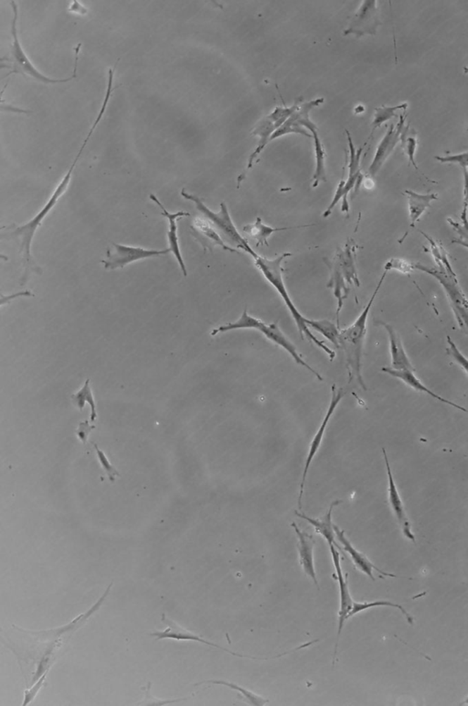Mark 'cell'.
<instances>
[{"label": "cell", "mask_w": 468, "mask_h": 706, "mask_svg": "<svg viewBox=\"0 0 468 706\" xmlns=\"http://www.w3.org/2000/svg\"><path fill=\"white\" fill-rule=\"evenodd\" d=\"M400 140H403V147L405 149L406 154L408 155L410 163H411L412 166L415 168V170L419 172V168L415 160L416 147H417V140H416L415 137H406L405 130H403L402 139Z\"/></svg>", "instance_id": "74e56055"}, {"label": "cell", "mask_w": 468, "mask_h": 706, "mask_svg": "<svg viewBox=\"0 0 468 706\" xmlns=\"http://www.w3.org/2000/svg\"><path fill=\"white\" fill-rule=\"evenodd\" d=\"M381 371L386 373V374L391 376V377L396 378L398 380L405 382L407 386L412 388L418 392H423L427 394L428 396L432 397L433 399L438 400V402L443 403V404L451 406V407L458 409L464 412V414H468V409L462 407V406L457 404V403L451 402V400L443 398V397L438 395L433 390L428 389L424 384L422 383V381L416 377L414 371H396L391 368H382Z\"/></svg>", "instance_id": "44dd1931"}, {"label": "cell", "mask_w": 468, "mask_h": 706, "mask_svg": "<svg viewBox=\"0 0 468 706\" xmlns=\"http://www.w3.org/2000/svg\"><path fill=\"white\" fill-rule=\"evenodd\" d=\"M182 197L185 198L186 200L194 202L196 209L200 211L204 215L205 218L212 223L214 228L219 231V233L223 235V240L231 244L232 247L236 249L244 250L250 256H252L253 259L258 256V254L251 247L250 244L248 243L246 238L239 233L234 223L232 222L230 213H229L228 207L225 203L221 204V210H220V212L214 213L205 206L201 198L189 194V192L185 191V189H182Z\"/></svg>", "instance_id": "52a82bcc"}, {"label": "cell", "mask_w": 468, "mask_h": 706, "mask_svg": "<svg viewBox=\"0 0 468 706\" xmlns=\"http://www.w3.org/2000/svg\"><path fill=\"white\" fill-rule=\"evenodd\" d=\"M382 454H384L385 464H386L388 475V498H389L391 510H393V514L396 516L398 524H399L400 530H402L403 536H405L407 540H411L412 543H415V535L414 531H412V524L411 521H410L408 515H407L405 507L403 505L402 497H400L399 491H398L396 481H394L393 472H391L389 459H388L386 450H385L384 448H382Z\"/></svg>", "instance_id": "4fadbf2b"}, {"label": "cell", "mask_w": 468, "mask_h": 706, "mask_svg": "<svg viewBox=\"0 0 468 706\" xmlns=\"http://www.w3.org/2000/svg\"><path fill=\"white\" fill-rule=\"evenodd\" d=\"M415 265L405 259L393 258L389 259L384 266V271H396L403 274L412 273L415 271Z\"/></svg>", "instance_id": "d590c367"}, {"label": "cell", "mask_w": 468, "mask_h": 706, "mask_svg": "<svg viewBox=\"0 0 468 706\" xmlns=\"http://www.w3.org/2000/svg\"><path fill=\"white\" fill-rule=\"evenodd\" d=\"M464 73H468V67H464Z\"/></svg>", "instance_id": "c3c4849f"}, {"label": "cell", "mask_w": 468, "mask_h": 706, "mask_svg": "<svg viewBox=\"0 0 468 706\" xmlns=\"http://www.w3.org/2000/svg\"><path fill=\"white\" fill-rule=\"evenodd\" d=\"M381 25L380 12L377 1L367 0L350 21V26L345 30L344 35H354L357 38L364 35H375L378 27Z\"/></svg>", "instance_id": "7c38bea8"}, {"label": "cell", "mask_w": 468, "mask_h": 706, "mask_svg": "<svg viewBox=\"0 0 468 706\" xmlns=\"http://www.w3.org/2000/svg\"><path fill=\"white\" fill-rule=\"evenodd\" d=\"M380 607H387L396 608V609L399 610L400 613L403 614V617H405L406 621L409 623L410 625H414L415 619L414 617L405 609L402 605L393 603V602L387 600H376L372 602H355L353 607V610L348 616V619H351L354 616L358 615V614L363 612V611L371 609V608Z\"/></svg>", "instance_id": "f1b7e54d"}, {"label": "cell", "mask_w": 468, "mask_h": 706, "mask_svg": "<svg viewBox=\"0 0 468 706\" xmlns=\"http://www.w3.org/2000/svg\"><path fill=\"white\" fill-rule=\"evenodd\" d=\"M283 122L275 121L270 115L267 118L263 119L260 122L259 126L253 131V135L260 136L259 145L257 147L256 151L251 155L249 163H248L247 172L253 167V163L258 156L261 154V152L264 151L265 147L267 144L269 140H271V137L273 134L283 125Z\"/></svg>", "instance_id": "d4e9b609"}, {"label": "cell", "mask_w": 468, "mask_h": 706, "mask_svg": "<svg viewBox=\"0 0 468 706\" xmlns=\"http://www.w3.org/2000/svg\"><path fill=\"white\" fill-rule=\"evenodd\" d=\"M94 428L96 427L89 426L88 421H85L84 423H80L76 435H77L78 438L85 445L87 444L89 435H90V433L94 429Z\"/></svg>", "instance_id": "7bdbcfd3"}, {"label": "cell", "mask_w": 468, "mask_h": 706, "mask_svg": "<svg viewBox=\"0 0 468 706\" xmlns=\"http://www.w3.org/2000/svg\"><path fill=\"white\" fill-rule=\"evenodd\" d=\"M330 553H331L333 564L336 571V578L338 581L339 588V625L338 636H336V643L335 645L334 658H333V665L335 664L336 653L339 638H341L342 629L344 628L345 622L348 620V616L353 610L354 601L351 597L350 588H348V574H344L341 568V553L336 546H330Z\"/></svg>", "instance_id": "30bf717a"}, {"label": "cell", "mask_w": 468, "mask_h": 706, "mask_svg": "<svg viewBox=\"0 0 468 706\" xmlns=\"http://www.w3.org/2000/svg\"><path fill=\"white\" fill-rule=\"evenodd\" d=\"M330 270H331V278H330L329 283H327V287L333 289V292H334L336 301H338L336 321H338V326L339 327V314L343 307L345 299L348 298L350 285H348L343 275L334 262L330 266Z\"/></svg>", "instance_id": "83f0119b"}, {"label": "cell", "mask_w": 468, "mask_h": 706, "mask_svg": "<svg viewBox=\"0 0 468 706\" xmlns=\"http://www.w3.org/2000/svg\"><path fill=\"white\" fill-rule=\"evenodd\" d=\"M94 448H96L98 459H99L101 464H102L103 469H105L107 476L112 482H114L116 476H119V473L115 470V467L110 464L108 459H107L106 454L101 451L96 445H94Z\"/></svg>", "instance_id": "f35d334b"}, {"label": "cell", "mask_w": 468, "mask_h": 706, "mask_svg": "<svg viewBox=\"0 0 468 706\" xmlns=\"http://www.w3.org/2000/svg\"><path fill=\"white\" fill-rule=\"evenodd\" d=\"M241 329H253L257 330V331L261 332L263 335L265 336L269 340L273 342L275 345H279V347L284 348L287 353L293 357L296 364L304 366L307 369L308 371L313 373L316 378L320 381H323L322 376L320 373L315 371L313 368H311L307 362L303 359L301 354L298 353V348L296 345L286 337V335L284 334L277 323H267L264 322V321L258 319L253 316H251L248 314L247 309L244 311L243 314L240 319L237 320L236 322L226 323L219 326L218 328L213 330L212 336H215L220 334V333H226L234 331V330H241Z\"/></svg>", "instance_id": "277c9868"}, {"label": "cell", "mask_w": 468, "mask_h": 706, "mask_svg": "<svg viewBox=\"0 0 468 706\" xmlns=\"http://www.w3.org/2000/svg\"><path fill=\"white\" fill-rule=\"evenodd\" d=\"M11 6L12 8V11H13V16H12L11 20V36H12V46H11V63L12 71L8 73L11 75V73H21V75L30 76L35 79L37 81L44 82V84H60V82H67L73 80L77 78V70H78V63L80 51H81L82 44H79L75 48V67H73V73L71 78H64V79H53L48 78L44 75H42L38 69L36 68L33 63L30 62L29 58H27L25 51H24L23 46L20 44V39H18V4L15 1L11 2Z\"/></svg>", "instance_id": "8992f818"}, {"label": "cell", "mask_w": 468, "mask_h": 706, "mask_svg": "<svg viewBox=\"0 0 468 706\" xmlns=\"http://www.w3.org/2000/svg\"><path fill=\"white\" fill-rule=\"evenodd\" d=\"M77 163H73L71 167L69 168L68 172L63 177L62 181L55 189L53 195L48 201V203L45 204L44 209H42L37 216H34L29 222L26 223L20 227L15 228L13 230L11 231V237H13L15 240H17L18 246H20L21 259H23V265L24 268V273L20 278V285H24L29 280L30 275L32 273L41 275L42 273V268L37 265L34 259L32 258V243L33 237L36 233L37 229L41 227L42 221L49 215V213L54 209L56 206L58 201L60 198L63 197L64 192L67 191L69 187L70 182H71L73 171L75 170V167Z\"/></svg>", "instance_id": "6da1fadb"}, {"label": "cell", "mask_w": 468, "mask_h": 706, "mask_svg": "<svg viewBox=\"0 0 468 706\" xmlns=\"http://www.w3.org/2000/svg\"><path fill=\"white\" fill-rule=\"evenodd\" d=\"M291 526L293 531H295L296 536L298 538V550L302 569L313 581L317 588L320 589L314 562V548L316 542H315L312 535L308 534L307 531H301L295 522H293Z\"/></svg>", "instance_id": "ac0fdd59"}, {"label": "cell", "mask_w": 468, "mask_h": 706, "mask_svg": "<svg viewBox=\"0 0 468 706\" xmlns=\"http://www.w3.org/2000/svg\"><path fill=\"white\" fill-rule=\"evenodd\" d=\"M436 159L441 163H457L460 164L463 169L467 170L468 168V151L457 155L445 156V157L436 156Z\"/></svg>", "instance_id": "ab89813d"}, {"label": "cell", "mask_w": 468, "mask_h": 706, "mask_svg": "<svg viewBox=\"0 0 468 706\" xmlns=\"http://www.w3.org/2000/svg\"><path fill=\"white\" fill-rule=\"evenodd\" d=\"M20 296H33V295H32V293H30V292H29V290H26V292H20L16 293V295H12L11 296H8V297L6 298L4 295H2L1 304L4 305L6 301L7 302L11 301V299L20 297Z\"/></svg>", "instance_id": "bcb514c9"}, {"label": "cell", "mask_w": 468, "mask_h": 706, "mask_svg": "<svg viewBox=\"0 0 468 706\" xmlns=\"http://www.w3.org/2000/svg\"><path fill=\"white\" fill-rule=\"evenodd\" d=\"M334 530L336 533V539L339 540V543L343 546L344 551L350 555L351 561L353 562L355 567L358 570H360L367 576H369L372 581H375L374 574H373V571H377L380 574L382 577H391V578H397V576L393 574L387 573V571H382L380 568L376 566L373 562L369 560L368 557L363 552L358 551L356 548L353 545V543L350 542V540L346 537L345 531L341 530L339 526L334 525Z\"/></svg>", "instance_id": "e0dca14e"}, {"label": "cell", "mask_w": 468, "mask_h": 706, "mask_svg": "<svg viewBox=\"0 0 468 706\" xmlns=\"http://www.w3.org/2000/svg\"><path fill=\"white\" fill-rule=\"evenodd\" d=\"M291 256L292 253H284L282 255L278 256L277 258L269 259L258 255L253 259H255L256 267L264 275L266 280L277 290L281 298L284 299V304L289 308L293 320H295L296 325L298 326L302 339H304V337L308 338V341L312 342L317 347H320V349H322L324 352L329 354L330 360H333L336 357L335 351L330 349L325 344V342L320 341V339H317L316 336L312 334L310 327L307 325L308 318L302 316L301 311L293 304L289 292H287L286 284H284L283 279L282 264L284 259Z\"/></svg>", "instance_id": "3957f363"}, {"label": "cell", "mask_w": 468, "mask_h": 706, "mask_svg": "<svg viewBox=\"0 0 468 706\" xmlns=\"http://www.w3.org/2000/svg\"><path fill=\"white\" fill-rule=\"evenodd\" d=\"M460 705H468V695L467 696L466 698H464V701L462 702Z\"/></svg>", "instance_id": "7dc6e473"}, {"label": "cell", "mask_w": 468, "mask_h": 706, "mask_svg": "<svg viewBox=\"0 0 468 706\" xmlns=\"http://www.w3.org/2000/svg\"><path fill=\"white\" fill-rule=\"evenodd\" d=\"M201 684H215V686H224L226 687H228V688L236 690V692L241 693V696H243V698L246 699V701L249 702L250 705H265V704H267V702H269V700L263 698L262 696L257 695H255V693L250 692L249 690L244 689L243 688V687L239 686L238 684L230 683V681H222V680L204 681H201V683L195 684V686H201Z\"/></svg>", "instance_id": "1f68e13d"}, {"label": "cell", "mask_w": 468, "mask_h": 706, "mask_svg": "<svg viewBox=\"0 0 468 706\" xmlns=\"http://www.w3.org/2000/svg\"><path fill=\"white\" fill-rule=\"evenodd\" d=\"M323 102L324 99H320L303 104L301 109L296 110L291 117H289L282 126L275 131L273 136L271 137V140H274L289 133H298L301 134V135L310 137V135H308L307 131L301 127H305L310 130L312 126H314L315 124L310 120L308 116H310V112L312 109L317 108V106Z\"/></svg>", "instance_id": "9a60e30c"}, {"label": "cell", "mask_w": 468, "mask_h": 706, "mask_svg": "<svg viewBox=\"0 0 468 706\" xmlns=\"http://www.w3.org/2000/svg\"><path fill=\"white\" fill-rule=\"evenodd\" d=\"M342 502H343V501L342 500L333 501L331 505H330L329 509V510H327L326 514L324 515L322 518L320 519L310 518V516L305 515V513L295 512V514L298 516V518L305 519V521H307L308 524L313 526V527L315 528V531H316V533L320 534L321 536H322L324 539L327 540V544H329V547L336 546V548L339 549V551H341V546L339 545L338 543H336L335 540L336 533L334 530V525H333L332 522V512L333 509H334L335 507L339 506V504H341Z\"/></svg>", "instance_id": "603a6c76"}, {"label": "cell", "mask_w": 468, "mask_h": 706, "mask_svg": "<svg viewBox=\"0 0 468 706\" xmlns=\"http://www.w3.org/2000/svg\"><path fill=\"white\" fill-rule=\"evenodd\" d=\"M48 671H46L45 674L42 675L41 678H39L38 683H36L37 684H35V686H33L32 689L26 690L25 701L23 702V705H29L30 702H32V700L35 698L37 693H38L39 690H41L42 684H44V681L46 679V677H47Z\"/></svg>", "instance_id": "b9f144b4"}, {"label": "cell", "mask_w": 468, "mask_h": 706, "mask_svg": "<svg viewBox=\"0 0 468 706\" xmlns=\"http://www.w3.org/2000/svg\"><path fill=\"white\" fill-rule=\"evenodd\" d=\"M355 256H356V243L354 241H348L344 249H339L334 259L335 264L338 266L339 271L343 275L346 281L350 286H360L359 277L357 274L356 264H355Z\"/></svg>", "instance_id": "7402d4cb"}, {"label": "cell", "mask_w": 468, "mask_h": 706, "mask_svg": "<svg viewBox=\"0 0 468 706\" xmlns=\"http://www.w3.org/2000/svg\"><path fill=\"white\" fill-rule=\"evenodd\" d=\"M405 118L406 115H400V121L397 124V126L391 124L389 130H387V133L385 134L384 139H382L380 145L378 147L372 163L369 168V173L371 174V176L374 177L378 173L382 165L386 161L391 152L393 151L397 143L402 139L403 132L405 130L403 128H405Z\"/></svg>", "instance_id": "2e32d148"}, {"label": "cell", "mask_w": 468, "mask_h": 706, "mask_svg": "<svg viewBox=\"0 0 468 706\" xmlns=\"http://www.w3.org/2000/svg\"><path fill=\"white\" fill-rule=\"evenodd\" d=\"M332 395L331 400H330L329 407L327 409V414L322 423L318 429L316 435H315L313 440H312L310 452H308L307 460H305L304 471H303L302 480L301 483V489H299V497H298V507L299 509H302V500L303 496H304V489L305 480H307V476L308 473V470L310 469L312 461H313L315 455L317 454V451L320 450L321 444H322L324 433L326 432L327 426H329L330 419L334 414L336 407L341 402L342 399L344 398L345 391L343 389H336V385H333L331 388Z\"/></svg>", "instance_id": "8fae6325"}, {"label": "cell", "mask_w": 468, "mask_h": 706, "mask_svg": "<svg viewBox=\"0 0 468 706\" xmlns=\"http://www.w3.org/2000/svg\"><path fill=\"white\" fill-rule=\"evenodd\" d=\"M405 194L408 198L410 219L411 225L415 227L422 215L429 209L433 201L438 199L436 194H420L414 191L406 190Z\"/></svg>", "instance_id": "4316f807"}, {"label": "cell", "mask_w": 468, "mask_h": 706, "mask_svg": "<svg viewBox=\"0 0 468 706\" xmlns=\"http://www.w3.org/2000/svg\"><path fill=\"white\" fill-rule=\"evenodd\" d=\"M171 252L170 249L162 250L145 249L143 247L125 246L112 243L111 249L106 252L107 259L102 261L106 270L115 271L123 268L137 261L166 256Z\"/></svg>", "instance_id": "9c48e42d"}, {"label": "cell", "mask_w": 468, "mask_h": 706, "mask_svg": "<svg viewBox=\"0 0 468 706\" xmlns=\"http://www.w3.org/2000/svg\"><path fill=\"white\" fill-rule=\"evenodd\" d=\"M151 683H148V687H146L145 690V699L142 702H140L139 705H164L167 704H175V702H179L184 699H177V700H166V701H162V700L157 699L152 696L151 695Z\"/></svg>", "instance_id": "60d3db41"}, {"label": "cell", "mask_w": 468, "mask_h": 706, "mask_svg": "<svg viewBox=\"0 0 468 706\" xmlns=\"http://www.w3.org/2000/svg\"><path fill=\"white\" fill-rule=\"evenodd\" d=\"M162 623L166 626V628L164 631H155L154 633H151L152 637L157 638V640H189L196 641V643H200L207 646L216 648L222 650V652L231 654L232 656L236 657V658L241 659H253V661H269V659H275L282 658V657L287 655V654H291L293 650H290V652H286L279 655L272 656V657H253L249 655H244V654H240L237 652H232V650L225 649V648L219 646L218 644L210 643V641L205 640V638L200 637L198 635H196L194 632L188 631L183 626L177 624L176 621L170 619L163 614L162 615Z\"/></svg>", "instance_id": "ba28073f"}, {"label": "cell", "mask_w": 468, "mask_h": 706, "mask_svg": "<svg viewBox=\"0 0 468 706\" xmlns=\"http://www.w3.org/2000/svg\"><path fill=\"white\" fill-rule=\"evenodd\" d=\"M379 325L384 326L386 330L390 340V351L391 357V369L396 371H415L414 366L410 361L405 348L398 335L396 329L389 323L379 322Z\"/></svg>", "instance_id": "cb8c5ba5"}, {"label": "cell", "mask_w": 468, "mask_h": 706, "mask_svg": "<svg viewBox=\"0 0 468 706\" xmlns=\"http://www.w3.org/2000/svg\"><path fill=\"white\" fill-rule=\"evenodd\" d=\"M415 268L439 281L448 295L455 319L462 331L468 335V299L461 288L450 262H436V267L415 264Z\"/></svg>", "instance_id": "5b68a950"}, {"label": "cell", "mask_w": 468, "mask_h": 706, "mask_svg": "<svg viewBox=\"0 0 468 706\" xmlns=\"http://www.w3.org/2000/svg\"><path fill=\"white\" fill-rule=\"evenodd\" d=\"M464 204H466L467 207L468 213V171L467 169H464Z\"/></svg>", "instance_id": "ee69618b"}, {"label": "cell", "mask_w": 468, "mask_h": 706, "mask_svg": "<svg viewBox=\"0 0 468 706\" xmlns=\"http://www.w3.org/2000/svg\"><path fill=\"white\" fill-rule=\"evenodd\" d=\"M149 197L161 209L162 216H164L167 219L168 228H170L167 231V241L168 244H170V249H171V252H173L174 256H175L179 267L182 268L183 275H184V277H186L188 276V272H186V265L184 261H183L182 253H180L177 222L180 218L191 216V213L183 212V211H179V212H177L176 213H171L165 209L163 204H161V202L158 199V197L155 194H151L149 195Z\"/></svg>", "instance_id": "d6986e66"}, {"label": "cell", "mask_w": 468, "mask_h": 706, "mask_svg": "<svg viewBox=\"0 0 468 706\" xmlns=\"http://www.w3.org/2000/svg\"><path fill=\"white\" fill-rule=\"evenodd\" d=\"M70 11L75 12V13L79 14H85L87 12V8L82 7L81 3H79L78 1H73V3H72L71 7H70Z\"/></svg>", "instance_id": "f6af8a7d"}, {"label": "cell", "mask_w": 468, "mask_h": 706, "mask_svg": "<svg viewBox=\"0 0 468 706\" xmlns=\"http://www.w3.org/2000/svg\"><path fill=\"white\" fill-rule=\"evenodd\" d=\"M386 274V271L382 274L378 286L376 287L372 298L369 299L368 304L364 308L362 313L360 314L353 325L348 326V328L341 330V335H339V347L342 348L345 353L350 381L355 378L364 390H367V387L364 383L362 369L363 347L367 334V320H368L373 302H374L376 296L384 283Z\"/></svg>", "instance_id": "7a4b0ae2"}, {"label": "cell", "mask_w": 468, "mask_h": 706, "mask_svg": "<svg viewBox=\"0 0 468 706\" xmlns=\"http://www.w3.org/2000/svg\"><path fill=\"white\" fill-rule=\"evenodd\" d=\"M191 229L197 240L203 243L204 247L216 246L231 253H240L238 249L225 243L219 231L208 219L197 218L191 223Z\"/></svg>", "instance_id": "ffe728a7"}, {"label": "cell", "mask_w": 468, "mask_h": 706, "mask_svg": "<svg viewBox=\"0 0 468 706\" xmlns=\"http://www.w3.org/2000/svg\"><path fill=\"white\" fill-rule=\"evenodd\" d=\"M307 325L310 328L314 329L315 331L320 333L321 335L325 336V337L329 342H331L333 345L336 347H339V335H341V329L338 326L334 325L332 322L329 320H310L307 319Z\"/></svg>", "instance_id": "4dcf8cb0"}, {"label": "cell", "mask_w": 468, "mask_h": 706, "mask_svg": "<svg viewBox=\"0 0 468 706\" xmlns=\"http://www.w3.org/2000/svg\"><path fill=\"white\" fill-rule=\"evenodd\" d=\"M72 403L79 409H84L85 402H88L91 406V421H96L97 418V412L96 407V402H94L93 393H91L90 388V380L85 381L84 388L75 395L72 396Z\"/></svg>", "instance_id": "d6a6232c"}, {"label": "cell", "mask_w": 468, "mask_h": 706, "mask_svg": "<svg viewBox=\"0 0 468 706\" xmlns=\"http://www.w3.org/2000/svg\"><path fill=\"white\" fill-rule=\"evenodd\" d=\"M446 339H448V344L449 345L448 354H450L452 359L454 360V361L457 363V365L460 366L468 376V359H467V357L461 353V351L458 349L457 345H455V342L452 340L450 336L448 335Z\"/></svg>", "instance_id": "8d00e7d4"}, {"label": "cell", "mask_w": 468, "mask_h": 706, "mask_svg": "<svg viewBox=\"0 0 468 706\" xmlns=\"http://www.w3.org/2000/svg\"><path fill=\"white\" fill-rule=\"evenodd\" d=\"M347 136L350 151V163H348V178L347 181L345 182L342 180L341 183H339V187L336 189L334 199H333V204H338L339 202L343 198L342 211L345 213L348 212V194H350V192L353 190L357 183L360 185L363 178L362 173L360 172V157H362L363 147L357 151L355 149L353 140H351L350 132L348 130Z\"/></svg>", "instance_id": "5bb4252c"}, {"label": "cell", "mask_w": 468, "mask_h": 706, "mask_svg": "<svg viewBox=\"0 0 468 706\" xmlns=\"http://www.w3.org/2000/svg\"><path fill=\"white\" fill-rule=\"evenodd\" d=\"M310 227V225H301L296 228H272L263 223L262 219L257 218L253 224L246 225L244 228V233L250 237L251 240L256 241L257 246H268V240L275 232L291 230V229Z\"/></svg>", "instance_id": "484cf974"}, {"label": "cell", "mask_w": 468, "mask_h": 706, "mask_svg": "<svg viewBox=\"0 0 468 706\" xmlns=\"http://www.w3.org/2000/svg\"><path fill=\"white\" fill-rule=\"evenodd\" d=\"M408 108V104L405 103L396 106H382L375 109L374 120H373V131L376 128H380L385 122L396 117L398 110H405Z\"/></svg>", "instance_id": "e575fe53"}, {"label": "cell", "mask_w": 468, "mask_h": 706, "mask_svg": "<svg viewBox=\"0 0 468 706\" xmlns=\"http://www.w3.org/2000/svg\"><path fill=\"white\" fill-rule=\"evenodd\" d=\"M468 213L467 207L466 204H464L463 211H462L460 216V222L454 221L451 218H448V221L450 224L455 232H457L460 237L457 238H453L452 243L460 244L462 247H467L468 249Z\"/></svg>", "instance_id": "836d02e7"}, {"label": "cell", "mask_w": 468, "mask_h": 706, "mask_svg": "<svg viewBox=\"0 0 468 706\" xmlns=\"http://www.w3.org/2000/svg\"><path fill=\"white\" fill-rule=\"evenodd\" d=\"M315 140V151H316V170L314 173L313 187L316 188L321 182H327L325 159L326 152L317 134V127L310 130Z\"/></svg>", "instance_id": "f546056e"}]
</instances>
